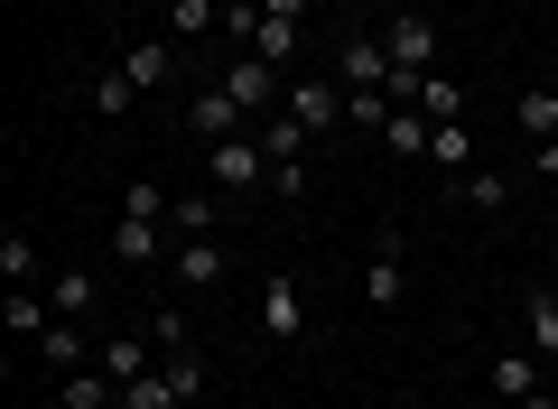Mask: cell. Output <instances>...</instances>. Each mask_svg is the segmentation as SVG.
Masks as SVG:
<instances>
[{
  "label": "cell",
  "instance_id": "24",
  "mask_svg": "<svg viewBox=\"0 0 558 409\" xmlns=\"http://www.w3.org/2000/svg\"><path fill=\"white\" fill-rule=\"evenodd\" d=\"M131 103H140V84L121 75V65H94V112H102V121H121Z\"/></svg>",
  "mask_w": 558,
  "mask_h": 409
},
{
  "label": "cell",
  "instance_id": "30",
  "mask_svg": "<svg viewBox=\"0 0 558 409\" xmlns=\"http://www.w3.org/2000/svg\"><path fill=\"white\" fill-rule=\"evenodd\" d=\"M428 168L465 177V121H438V140H428Z\"/></svg>",
  "mask_w": 558,
  "mask_h": 409
},
{
  "label": "cell",
  "instance_id": "15",
  "mask_svg": "<svg viewBox=\"0 0 558 409\" xmlns=\"http://www.w3.org/2000/svg\"><path fill=\"white\" fill-rule=\"evenodd\" d=\"M215 28H223V0H168V38H178V47L215 38Z\"/></svg>",
  "mask_w": 558,
  "mask_h": 409
},
{
  "label": "cell",
  "instance_id": "26",
  "mask_svg": "<svg viewBox=\"0 0 558 409\" xmlns=\"http://www.w3.org/2000/svg\"><path fill=\"white\" fill-rule=\"evenodd\" d=\"M494 390H502V400H531V390H539V363H531V353H494Z\"/></svg>",
  "mask_w": 558,
  "mask_h": 409
},
{
  "label": "cell",
  "instance_id": "22",
  "mask_svg": "<svg viewBox=\"0 0 558 409\" xmlns=\"http://www.w3.org/2000/svg\"><path fill=\"white\" fill-rule=\"evenodd\" d=\"M242 47H252V57H270V65H279V57H299V20H270V10H260Z\"/></svg>",
  "mask_w": 558,
  "mask_h": 409
},
{
  "label": "cell",
  "instance_id": "5",
  "mask_svg": "<svg viewBox=\"0 0 558 409\" xmlns=\"http://www.w3.org/2000/svg\"><path fill=\"white\" fill-rule=\"evenodd\" d=\"M279 112H289V121H307V131H336V121H344V84H336V75H299Z\"/></svg>",
  "mask_w": 558,
  "mask_h": 409
},
{
  "label": "cell",
  "instance_id": "14",
  "mask_svg": "<svg viewBox=\"0 0 558 409\" xmlns=\"http://www.w3.org/2000/svg\"><path fill=\"white\" fill-rule=\"evenodd\" d=\"M57 400H65V409H112L121 382H112L102 363H84V372H65V382H57Z\"/></svg>",
  "mask_w": 558,
  "mask_h": 409
},
{
  "label": "cell",
  "instance_id": "31",
  "mask_svg": "<svg viewBox=\"0 0 558 409\" xmlns=\"http://www.w3.org/2000/svg\"><path fill=\"white\" fill-rule=\"evenodd\" d=\"M465 205H502V177L494 168H465Z\"/></svg>",
  "mask_w": 558,
  "mask_h": 409
},
{
  "label": "cell",
  "instance_id": "23",
  "mask_svg": "<svg viewBox=\"0 0 558 409\" xmlns=\"http://www.w3.org/2000/svg\"><path fill=\"white\" fill-rule=\"evenodd\" d=\"M47 308H57V316H84V308H94V270H47Z\"/></svg>",
  "mask_w": 558,
  "mask_h": 409
},
{
  "label": "cell",
  "instance_id": "29",
  "mask_svg": "<svg viewBox=\"0 0 558 409\" xmlns=\"http://www.w3.org/2000/svg\"><path fill=\"white\" fill-rule=\"evenodd\" d=\"M121 409H186V400L168 390V372H140V382L121 390Z\"/></svg>",
  "mask_w": 558,
  "mask_h": 409
},
{
  "label": "cell",
  "instance_id": "9",
  "mask_svg": "<svg viewBox=\"0 0 558 409\" xmlns=\"http://www.w3.org/2000/svg\"><path fill=\"white\" fill-rule=\"evenodd\" d=\"M168 47H178V38H140V47H121L112 65H121V75H131V84H140V94H159V84L178 75V57H168Z\"/></svg>",
  "mask_w": 558,
  "mask_h": 409
},
{
  "label": "cell",
  "instance_id": "25",
  "mask_svg": "<svg viewBox=\"0 0 558 409\" xmlns=\"http://www.w3.org/2000/svg\"><path fill=\"white\" fill-rule=\"evenodd\" d=\"M159 372H168V390H178V400H205V353L168 345V353H159Z\"/></svg>",
  "mask_w": 558,
  "mask_h": 409
},
{
  "label": "cell",
  "instance_id": "34",
  "mask_svg": "<svg viewBox=\"0 0 558 409\" xmlns=\"http://www.w3.org/2000/svg\"><path fill=\"white\" fill-rule=\"evenodd\" d=\"M512 409H558V400H549V390H531V400H512Z\"/></svg>",
  "mask_w": 558,
  "mask_h": 409
},
{
  "label": "cell",
  "instance_id": "1",
  "mask_svg": "<svg viewBox=\"0 0 558 409\" xmlns=\"http://www.w3.org/2000/svg\"><path fill=\"white\" fill-rule=\"evenodd\" d=\"M205 177H215V195H260V187H270V149H260L252 131L215 140V149H205Z\"/></svg>",
  "mask_w": 558,
  "mask_h": 409
},
{
  "label": "cell",
  "instance_id": "27",
  "mask_svg": "<svg viewBox=\"0 0 558 409\" xmlns=\"http://www.w3.org/2000/svg\"><path fill=\"white\" fill-rule=\"evenodd\" d=\"M418 112H428V121H465V94L447 75H418Z\"/></svg>",
  "mask_w": 558,
  "mask_h": 409
},
{
  "label": "cell",
  "instance_id": "6",
  "mask_svg": "<svg viewBox=\"0 0 558 409\" xmlns=\"http://www.w3.org/2000/svg\"><path fill=\"white\" fill-rule=\"evenodd\" d=\"M186 131H196L205 149H215V140H242V131H252V121H242V103L223 94V84H205V94L186 103Z\"/></svg>",
  "mask_w": 558,
  "mask_h": 409
},
{
  "label": "cell",
  "instance_id": "28",
  "mask_svg": "<svg viewBox=\"0 0 558 409\" xmlns=\"http://www.w3.org/2000/svg\"><path fill=\"white\" fill-rule=\"evenodd\" d=\"M521 316H531V345L558 353V289H531V308H521Z\"/></svg>",
  "mask_w": 558,
  "mask_h": 409
},
{
  "label": "cell",
  "instance_id": "21",
  "mask_svg": "<svg viewBox=\"0 0 558 409\" xmlns=\"http://www.w3.org/2000/svg\"><path fill=\"white\" fill-rule=\"evenodd\" d=\"M168 224H178V242L215 233V224H223V195H178V205H168Z\"/></svg>",
  "mask_w": 558,
  "mask_h": 409
},
{
  "label": "cell",
  "instance_id": "17",
  "mask_svg": "<svg viewBox=\"0 0 558 409\" xmlns=\"http://www.w3.org/2000/svg\"><path fill=\"white\" fill-rule=\"evenodd\" d=\"M102 372H112V382L131 390L140 372H159V345H140V335H112V345H102Z\"/></svg>",
  "mask_w": 558,
  "mask_h": 409
},
{
  "label": "cell",
  "instance_id": "32",
  "mask_svg": "<svg viewBox=\"0 0 558 409\" xmlns=\"http://www.w3.org/2000/svg\"><path fill=\"white\" fill-rule=\"evenodd\" d=\"M260 10H270V20H299V28H307V0H260Z\"/></svg>",
  "mask_w": 558,
  "mask_h": 409
},
{
  "label": "cell",
  "instance_id": "2",
  "mask_svg": "<svg viewBox=\"0 0 558 409\" xmlns=\"http://www.w3.org/2000/svg\"><path fill=\"white\" fill-rule=\"evenodd\" d=\"M223 94L242 103V121H270L279 103H289V84H279L270 57H233V65H223Z\"/></svg>",
  "mask_w": 558,
  "mask_h": 409
},
{
  "label": "cell",
  "instance_id": "3",
  "mask_svg": "<svg viewBox=\"0 0 558 409\" xmlns=\"http://www.w3.org/2000/svg\"><path fill=\"white\" fill-rule=\"evenodd\" d=\"M391 65H410V75H438V20L428 10H391Z\"/></svg>",
  "mask_w": 558,
  "mask_h": 409
},
{
  "label": "cell",
  "instance_id": "13",
  "mask_svg": "<svg viewBox=\"0 0 558 409\" xmlns=\"http://www.w3.org/2000/svg\"><path fill=\"white\" fill-rule=\"evenodd\" d=\"M400 289H410V279H400V242L381 233V252L363 261V298H373V308H400Z\"/></svg>",
  "mask_w": 558,
  "mask_h": 409
},
{
  "label": "cell",
  "instance_id": "20",
  "mask_svg": "<svg viewBox=\"0 0 558 409\" xmlns=\"http://www.w3.org/2000/svg\"><path fill=\"white\" fill-rule=\"evenodd\" d=\"M512 121H521L531 140H558V84H531V94L512 103Z\"/></svg>",
  "mask_w": 558,
  "mask_h": 409
},
{
  "label": "cell",
  "instance_id": "16",
  "mask_svg": "<svg viewBox=\"0 0 558 409\" xmlns=\"http://www.w3.org/2000/svg\"><path fill=\"white\" fill-rule=\"evenodd\" d=\"M252 140H260V149H270V168H299V149H307V121L270 112V121H252Z\"/></svg>",
  "mask_w": 558,
  "mask_h": 409
},
{
  "label": "cell",
  "instance_id": "19",
  "mask_svg": "<svg viewBox=\"0 0 558 409\" xmlns=\"http://www.w3.org/2000/svg\"><path fill=\"white\" fill-rule=\"evenodd\" d=\"M0 279H10V289H38V279H47V261H38L28 233H0Z\"/></svg>",
  "mask_w": 558,
  "mask_h": 409
},
{
  "label": "cell",
  "instance_id": "7",
  "mask_svg": "<svg viewBox=\"0 0 558 409\" xmlns=\"http://www.w3.org/2000/svg\"><path fill=\"white\" fill-rule=\"evenodd\" d=\"M336 84H344V94L391 84V47H381V38H344V47H336Z\"/></svg>",
  "mask_w": 558,
  "mask_h": 409
},
{
  "label": "cell",
  "instance_id": "10",
  "mask_svg": "<svg viewBox=\"0 0 558 409\" xmlns=\"http://www.w3.org/2000/svg\"><path fill=\"white\" fill-rule=\"evenodd\" d=\"M0 326H10V345H38V335L57 326V308H47V289H10V298H0Z\"/></svg>",
  "mask_w": 558,
  "mask_h": 409
},
{
  "label": "cell",
  "instance_id": "36",
  "mask_svg": "<svg viewBox=\"0 0 558 409\" xmlns=\"http://www.w3.org/2000/svg\"><path fill=\"white\" fill-rule=\"evenodd\" d=\"M549 10H558V0H549Z\"/></svg>",
  "mask_w": 558,
  "mask_h": 409
},
{
  "label": "cell",
  "instance_id": "35",
  "mask_svg": "<svg viewBox=\"0 0 558 409\" xmlns=\"http://www.w3.org/2000/svg\"><path fill=\"white\" fill-rule=\"evenodd\" d=\"M400 10H410V0H400Z\"/></svg>",
  "mask_w": 558,
  "mask_h": 409
},
{
  "label": "cell",
  "instance_id": "11",
  "mask_svg": "<svg viewBox=\"0 0 558 409\" xmlns=\"http://www.w3.org/2000/svg\"><path fill=\"white\" fill-rule=\"evenodd\" d=\"M112 261L121 270H149V261H159V215H121L112 224Z\"/></svg>",
  "mask_w": 558,
  "mask_h": 409
},
{
  "label": "cell",
  "instance_id": "33",
  "mask_svg": "<svg viewBox=\"0 0 558 409\" xmlns=\"http://www.w3.org/2000/svg\"><path fill=\"white\" fill-rule=\"evenodd\" d=\"M539 177H549V187H558V140H539Z\"/></svg>",
  "mask_w": 558,
  "mask_h": 409
},
{
  "label": "cell",
  "instance_id": "18",
  "mask_svg": "<svg viewBox=\"0 0 558 409\" xmlns=\"http://www.w3.org/2000/svg\"><path fill=\"white\" fill-rule=\"evenodd\" d=\"M38 363L57 372V382H65V372H84V335H75V316H57V326L38 335Z\"/></svg>",
  "mask_w": 558,
  "mask_h": 409
},
{
  "label": "cell",
  "instance_id": "12",
  "mask_svg": "<svg viewBox=\"0 0 558 409\" xmlns=\"http://www.w3.org/2000/svg\"><path fill=\"white\" fill-rule=\"evenodd\" d=\"M381 140H391L400 158H428V140H438V121L418 112V103H391V121H381Z\"/></svg>",
  "mask_w": 558,
  "mask_h": 409
},
{
  "label": "cell",
  "instance_id": "8",
  "mask_svg": "<svg viewBox=\"0 0 558 409\" xmlns=\"http://www.w3.org/2000/svg\"><path fill=\"white\" fill-rule=\"evenodd\" d=\"M223 270H233V252H223V233H196V242H178V270H168V279H186V289H215Z\"/></svg>",
  "mask_w": 558,
  "mask_h": 409
},
{
  "label": "cell",
  "instance_id": "4",
  "mask_svg": "<svg viewBox=\"0 0 558 409\" xmlns=\"http://www.w3.org/2000/svg\"><path fill=\"white\" fill-rule=\"evenodd\" d=\"M260 335L270 345H299L307 335V289L299 279H260Z\"/></svg>",
  "mask_w": 558,
  "mask_h": 409
}]
</instances>
